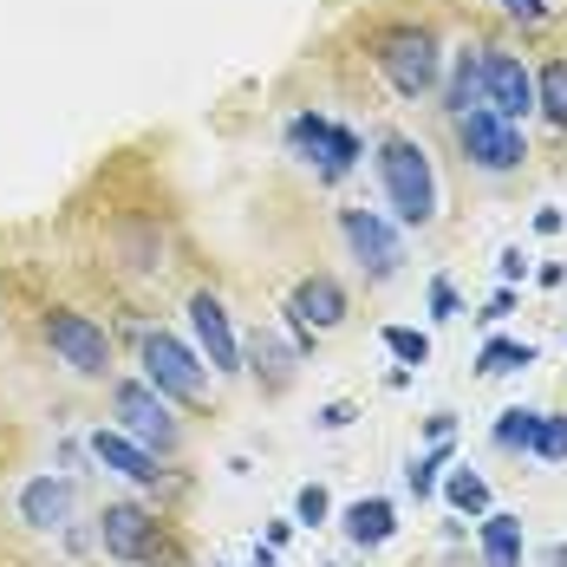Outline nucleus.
Instances as JSON below:
<instances>
[{"mask_svg": "<svg viewBox=\"0 0 567 567\" xmlns=\"http://www.w3.org/2000/svg\"><path fill=\"white\" fill-rule=\"evenodd\" d=\"M483 105V47L456 53V72H451V117L476 112Z\"/></svg>", "mask_w": 567, "mask_h": 567, "instance_id": "nucleus-17", "label": "nucleus"}, {"mask_svg": "<svg viewBox=\"0 0 567 567\" xmlns=\"http://www.w3.org/2000/svg\"><path fill=\"white\" fill-rule=\"evenodd\" d=\"M398 528V509L385 496H359L352 509H346V542H359V548H379V542H392Z\"/></svg>", "mask_w": 567, "mask_h": 567, "instance_id": "nucleus-15", "label": "nucleus"}, {"mask_svg": "<svg viewBox=\"0 0 567 567\" xmlns=\"http://www.w3.org/2000/svg\"><path fill=\"white\" fill-rule=\"evenodd\" d=\"M456 307H463V300H456V287L451 281H431V320H456Z\"/></svg>", "mask_w": 567, "mask_h": 567, "instance_id": "nucleus-27", "label": "nucleus"}, {"mask_svg": "<svg viewBox=\"0 0 567 567\" xmlns=\"http://www.w3.org/2000/svg\"><path fill=\"white\" fill-rule=\"evenodd\" d=\"M327 515H333V503H327V489H320V483H307V489L293 496V522H307V528H320Z\"/></svg>", "mask_w": 567, "mask_h": 567, "instance_id": "nucleus-25", "label": "nucleus"}, {"mask_svg": "<svg viewBox=\"0 0 567 567\" xmlns=\"http://www.w3.org/2000/svg\"><path fill=\"white\" fill-rule=\"evenodd\" d=\"M424 437H431V444H444V437H456V417H451V411H437V417H424Z\"/></svg>", "mask_w": 567, "mask_h": 567, "instance_id": "nucleus-28", "label": "nucleus"}, {"mask_svg": "<svg viewBox=\"0 0 567 567\" xmlns=\"http://www.w3.org/2000/svg\"><path fill=\"white\" fill-rule=\"evenodd\" d=\"M372 59H379V72L392 79L398 99H424V92L437 85V72H444V53H437V40H431L424 27H385V33L372 40Z\"/></svg>", "mask_w": 567, "mask_h": 567, "instance_id": "nucleus-2", "label": "nucleus"}, {"mask_svg": "<svg viewBox=\"0 0 567 567\" xmlns=\"http://www.w3.org/2000/svg\"><path fill=\"white\" fill-rule=\"evenodd\" d=\"M542 561H548V567H567V542H555V548H548Z\"/></svg>", "mask_w": 567, "mask_h": 567, "instance_id": "nucleus-32", "label": "nucleus"}, {"mask_svg": "<svg viewBox=\"0 0 567 567\" xmlns=\"http://www.w3.org/2000/svg\"><path fill=\"white\" fill-rule=\"evenodd\" d=\"M47 346H53L79 379H105V372H112V340H105V327L85 320V313H47Z\"/></svg>", "mask_w": 567, "mask_h": 567, "instance_id": "nucleus-8", "label": "nucleus"}, {"mask_svg": "<svg viewBox=\"0 0 567 567\" xmlns=\"http://www.w3.org/2000/svg\"><path fill=\"white\" fill-rule=\"evenodd\" d=\"M99 542H105L112 561H131V567H151L157 555H164L157 515L137 509V503H105V515H99Z\"/></svg>", "mask_w": 567, "mask_h": 567, "instance_id": "nucleus-6", "label": "nucleus"}, {"mask_svg": "<svg viewBox=\"0 0 567 567\" xmlns=\"http://www.w3.org/2000/svg\"><path fill=\"white\" fill-rule=\"evenodd\" d=\"M72 503H79V489H72L65 476H33V483L20 489V522L40 528V535H59V528L72 522Z\"/></svg>", "mask_w": 567, "mask_h": 567, "instance_id": "nucleus-13", "label": "nucleus"}, {"mask_svg": "<svg viewBox=\"0 0 567 567\" xmlns=\"http://www.w3.org/2000/svg\"><path fill=\"white\" fill-rule=\"evenodd\" d=\"M385 352H392L398 365H431V333H417V327H385Z\"/></svg>", "mask_w": 567, "mask_h": 567, "instance_id": "nucleus-23", "label": "nucleus"}, {"mask_svg": "<svg viewBox=\"0 0 567 567\" xmlns=\"http://www.w3.org/2000/svg\"><path fill=\"white\" fill-rule=\"evenodd\" d=\"M320 424H327V431H346V424H352V404H327V411H320Z\"/></svg>", "mask_w": 567, "mask_h": 567, "instance_id": "nucleus-30", "label": "nucleus"}, {"mask_svg": "<svg viewBox=\"0 0 567 567\" xmlns=\"http://www.w3.org/2000/svg\"><path fill=\"white\" fill-rule=\"evenodd\" d=\"M496 275H503V281H522V275H528V261H522L515 248H503V261H496Z\"/></svg>", "mask_w": 567, "mask_h": 567, "instance_id": "nucleus-29", "label": "nucleus"}, {"mask_svg": "<svg viewBox=\"0 0 567 567\" xmlns=\"http://www.w3.org/2000/svg\"><path fill=\"white\" fill-rule=\"evenodd\" d=\"M444 496H451L456 515H489V483H483L476 470H451V476H444Z\"/></svg>", "mask_w": 567, "mask_h": 567, "instance_id": "nucleus-20", "label": "nucleus"}, {"mask_svg": "<svg viewBox=\"0 0 567 567\" xmlns=\"http://www.w3.org/2000/svg\"><path fill=\"white\" fill-rule=\"evenodd\" d=\"M189 333L203 346V359H209V372H241V340H235V327H228V307L216 293H196L189 300Z\"/></svg>", "mask_w": 567, "mask_h": 567, "instance_id": "nucleus-11", "label": "nucleus"}, {"mask_svg": "<svg viewBox=\"0 0 567 567\" xmlns=\"http://www.w3.org/2000/svg\"><path fill=\"white\" fill-rule=\"evenodd\" d=\"M542 463H567V417L561 411H542V431H535V451Z\"/></svg>", "mask_w": 567, "mask_h": 567, "instance_id": "nucleus-24", "label": "nucleus"}, {"mask_svg": "<svg viewBox=\"0 0 567 567\" xmlns=\"http://www.w3.org/2000/svg\"><path fill=\"white\" fill-rule=\"evenodd\" d=\"M456 144H463V157H470L476 171H489V176L515 171V164L528 157V151H522V131H515L509 117H496L489 105H476V112L456 117Z\"/></svg>", "mask_w": 567, "mask_h": 567, "instance_id": "nucleus-4", "label": "nucleus"}, {"mask_svg": "<svg viewBox=\"0 0 567 567\" xmlns=\"http://www.w3.org/2000/svg\"><path fill=\"white\" fill-rule=\"evenodd\" d=\"M567 0H503V13L509 20H522V27H542V20H555Z\"/></svg>", "mask_w": 567, "mask_h": 567, "instance_id": "nucleus-26", "label": "nucleus"}, {"mask_svg": "<svg viewBox=\"0 0 567 567\" xmlns=\"http://www.w3.org/2000/svg\"><path fill=\"white\" fill-rule=\"evenodd\" d=\"M287 151H293L307 171H320L327 183H340V176L359 164V137H352L346 124H333V117H320V112L287 117Z\"/></svg>", "mask_w": 567, "mask_h": 567, "instance_id": "nucleus-3", "label": "nucleus"}, {"mask_svg": "<svg viewBox=\"0 0 567 567\" xmlns=\"http://www.w3.org/2000/svg\"><path fill=\"white\" fill-rule=\"evenodd\" d=\"M483 567H522V515H483Z\"/></svg>", "mask_w": 567, "mask_h": 567, "instance_id": "nucleus-16", "label": "nucleus"}, {"mask_svg": "<svg viewBox=\"0 0 567 567\" xmlns=\"http://www.w3.org/2000/svg\"><path fill=\"white\" fill-rule=\"evenodd\" d=\"M535 431H542V411L509 404V411L496 417V451H535Z\"/></svg>", "mask_w": 567, "mask_h": 567, "instance_id": "nucleus-19", "label": "nucleus"}, {"mask_svg": "<svg viewBox=\"0 0 567 567\" xmlns=\"http://www.w3.org/2000/svg\"><path fill=\"white\" fill-rule=\"evenodd\" d=\"M144 379H151L164 398L196 404V398H203V359H196L183 340H171V333H151V340H144Z\"/></svg>", "mask_w": 567, "mask_h": 567, "instance_id": "nucleus-9", "label": "nucleus"}, {"mask_svg": "<svg viewBox=\"0 0 567 567\" xmlns=\"http://www.w3.org/2000/svg\"><path fill=\"white\" fill-rule=\"evenodd\" d=\"M535 281H542V287H561L567 268H561V261H542V275H535Z\"/></svg>", "mask_w": 567, "mask_h": 567, "instance_id": "nucleus-31", "label": "nucleus"}, {"mask_svg": "<svg viewBox=\"0 0 567 567\" xmlns=\"http://www.w3.org/2000/svg\"><path fill=\"white\" fill-rule=\"evenodd\" d=\"M379 176H385V196H392L398 223L424 228L431 216H437V171H431L424 144H411V137H385V144H379Z\"/></svg>", "mask_w": 567, "mask_h": 567, "instance_id": "nucleus-1", "label": "nucleus"}, {"mask_svg": "<svg viewBox=\"0 0 567 567\" xmlns=\"http://www.w3.org/2000/svg\"><path fill=\"white\" fill-rule=\"evenodd\" d=\"M255 567H281L275 561V548H255Z\"/></svg>", "mask_w": 567, "mask_h": 567, "instance_id": "nucleus-33", "label": "nucleus"}, {"mask_svg": "<svg viewBox=\"0 0 567 567\" xmlns=\"http://www.w3.org/2000/svg\"><path fill=\"white\" fill-rule=\"evenodd\" d=\"M117 404V424H124V437H137L144 451H176V417H171V404H164V392L151 385V379H124L112 392Z\"/></svg>", "mask_w": 567, "mask_h": 567, "instance_id": "nucleus-5", "label": "nucleus"}, {"mask_svg": "<svg viewBox=\"0 0 567 567\" xmlns=\"http://www.w3.org/2000/svg\"><path fill=\"white\" fill-rule=\"evenodd\" d=\"M535 105L555 117L567 131V59H555V65H542V79H535Z\"/></svg>", "mask_w": 567, "mask_h": 567, "instance_id": "nucleus-21", "label": "nucleus"}, {"mask_svg": "<svg viewBox=\"0 0 567 567\" xmlns=\"http://www.w3.org/2000/svg\"><path fill=\"white\" fill-rule=\"evenodd\" d=\"M444 463H451V437H444V444H431L424 456H411V470H404L411 496H431V489H437V476H444Z\"/></svg>", "mask_w": 567, "mask_h": 567, "instance_id": "nucleus-22", "label": "nucleus"}, {"mask_svg": "<svg viewBox=\"0 0 567 567\" xmlns=\"http://www.w3.org/2000/svg\"><path fill=\"white\" fill-rule=\"evenodd\" d=\"M483 105L496 117H528L535 112V79H528V65L515 53H496V47H483Z\"/></svg>", "mask_w": 567, "mask_h": 567, "instance_id": "nucleus-10", "label": "nucleus"}, {"mask_svg": "<svg viewBox=\"0 0 567 567\" xmlns=\"http://www.w3.org/2000/svg\"><path fill=\"white\" fill-rule=\"evenodd\" d=\"M522 365H535V346H522V340H489L476 352V372H483V379H509Z\"/></svg>", "mask_w": 567, "mask_h": 567, "instance_id": "nucleus-18", "label": "nucleus"}, {"mask_svg": "<svg viewBox=\"0 0 567 567\" xmlns=\"http://www.w3.org/2000/svg\"><path fill=\"white\" fill-rule=\"evenodd\" d=\"M92 456L105 463V470H117L124 483H137V489H151L164 470H157V451H144L137 437H124V431H92Z\"/></svg>", "mask_w": 567, "mask_h": 567, "instance_id": "nucleus-14", "label": "nucleus"}, {"mask_svg": "<svg viewBox=\"0 0 567 567\" xmlns=\"http://www.w3.org/2000/svg\"><path fill=\"white\" fill-rule=\"evenodd\" d=\"M287 320H293V333L300 340H313V333H333L346 320V287L333 275H313V281L293 287V300H287Z\"/></svg>", "mask_w": 567, "mask_h": 567, "instance_id": "nucleus-12", "label": "nucleus"}, {"mask_svg": "<svg viewBox=\"0 0 567 567\" xmlns=\"http://www.w3.org/2000/svg\"><path fill=\"white\" fill-rule=\"evenodd\" d=\"M340 235L346 248H352V261L372 275V281H392L398 261H404V241H398V228L379 216V209H340Z\"/></svg>", "mask_w": 567, "mask_h": 567, "instance_id": "nucleus-7", "label": "nucleus"}]
</instances>
